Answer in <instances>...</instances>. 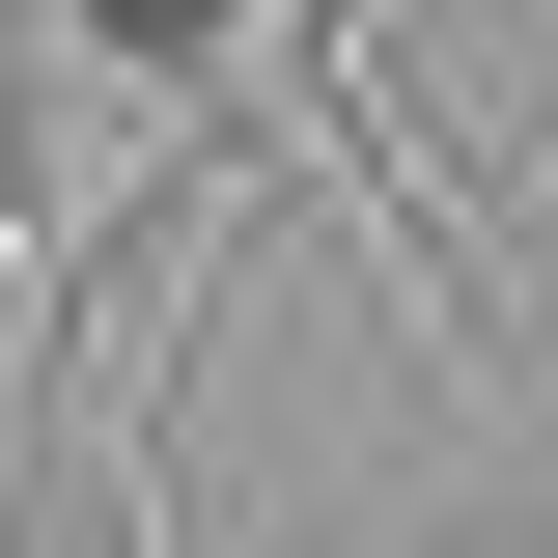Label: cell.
Segmentation results:
<instances>
[{
  "mask_svg": "<svg viewBox=\"0 0 558 558\" xmlns=\"http://www.w3.org/2000/svg\"><path fill=\"white\" fill-rule=\"evenodd\" d=\"M531 531H558V475H531Z\"/></svg>",
  "mask_w": 558,
  "mask_h": 558,
  "instance_id": "cell-3",
  "label": "cell"
},
{
  "mask_svg": "<svg viewBox=\"0 0 558 558\" xmlns=\"http://www.w3.org/2000/svg\"><path fill=\"white\" fill-rule=\"evenodd\" d=\"M112 28H223V0H112Z\"/></svg>",
  "mask_w": 558,
  "mask_h": 558,
  "instance_id": "cell-1",
  "label": "cell"
},
{
  "mask_svg": "<svg viewBox=\"0 0 558 558\" xmlns=\"http://www.w3.org/2000/svg\"><path fill=\"white\" fill-rule=\"evenodd\" d=\"M0 502H28V391H0Z\"/></svg>",
  "mask_w": 558,
  "mask_h": 558,
  "instance_id": "cell-2",
  "label": "cell"
}]
</instances>
